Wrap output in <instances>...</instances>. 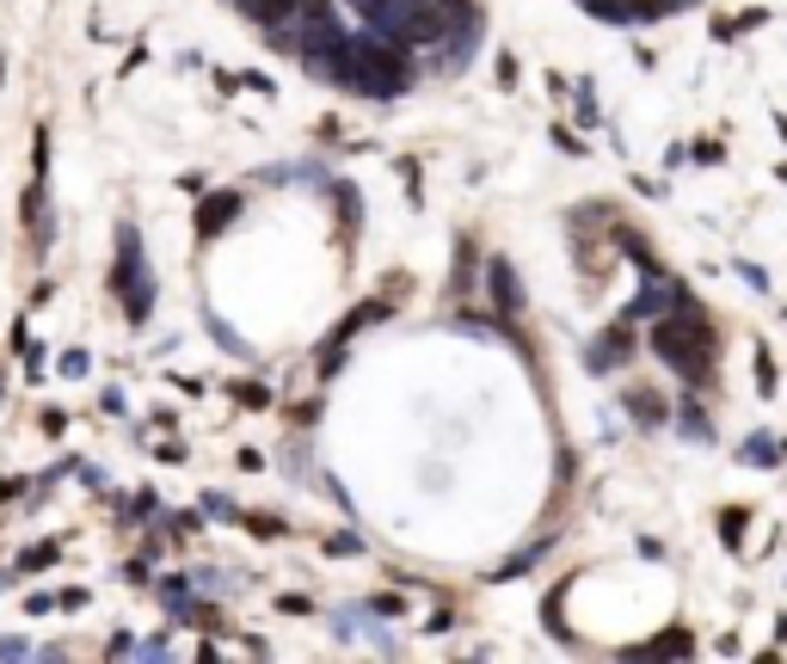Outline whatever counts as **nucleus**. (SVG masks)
Returning <instances> with one entry per match:
<instances>
[{
	"mask_svg": "<svg viewBox=\"0 0 787 664\" xmlns=\"http://www.w3.org/2000/svg\"><path fill=\"white\" fill-rule=\"evenodd\" d=\"M49 560H56V548H49V541H37V548H25V554H19V566L37 572V566H49Z\"/></svg>",
	"mask_w": 787,
	"mask_h": 664,
	"instance_id": "obj_5",
	"label": "nucleus"
},
{
	"mask_svg": "<svg viewBox=\"0 0 787 664\" xmlns=\"http://www.w3.org/2000/svg\"><path fill=\"white\" fill-rule=\"evenodd\" d=\"M486 283H493V302H498V308H505V314H517V308H524V290H517V271H510L505 259H493V265H486Z\"/></svg>",
	"mask_w": 787,
	"mask_h": 664,
	"instance_id": "obj_3",
	"label": "nucleus"
},
{
	"mask_svg": "<svg viewBox=\"0 0 787 664\" xmlns=\"http://www.w3.org/2000/svg\"><path fill=\"white\" fill-rule=\"evenodd\" d=\"M160 603H167L172 616H191V590H185V578H160Z\"/></svg>",
	"mask_w": 787,
	"mask_h": 664,
	"instance_id": "obj_4",
	"label": "nucleus"
},
{
	"mask_svg": "<svg viewBox=\"0 0 787 664\" xmlns=\"http://www.w3.org/2000/svg\"><path fill=\"white\" fill-rule=\"evenodd\" d=\"M63 375H87V351H68L63 357Z\"/></svg>",
	"mask_w": 787,
	"mask_h": 664,
	"instance_id": "obj_9",
	"label": "nucleus"
},
{
	"mask_svg": "<svg viewBox=\"0 0 787 664\" xmlns=\"http://www.w3.org/2000/svg\"><path fill=\"white\" fill-rule=\"evenodd\" d=\"M240 524H247L252 536H283V524L278 517H265V510H252V517H240Z\"/></svg>",
	"mask_w": 787,
	"mask_h": 664,
	"instance_id": "obj_6",
	"label": "nucleus"
},
{
	"mask_svg": "<svg viewBox=\"0 0 787 664\" xmlns=\"http://www.w3.org/2000/svg\"><path fill=\"white\" fill-rule=\"evenodd\" d=\"M247 210V198L240 191H210V198L198 203V240H216V234H228V222Z\"/></svg>",
	"mask_w": 787,
	"mask_h": 664,
	"instance_id": "obj_2",
	"label": "nucleus"
},
{
	"mask_svg": "<svg viewBox=\"0 0 787 664\" xmlns=\"http://www.w3.org/2000/svg\"><path fill=\"white\" fill-rule=\"evenodd\" d=\"M0 80H7V68H0Z\"/></svg>",
	"mask_w": 787,
	"mask_h": 664,
	"instance_id": "obj_10",
	"label": "nucleus"
},
{
	"mask_svg": "<svg viewBox=\"0 0 787 664\" xmlns=\"http://www.w3.org/2000/svg\"><path fill=\"white\" fill-rule=\"evenodd\" d=\"M321 75H333L345 93L401 99L406 87H413V44H401V37H382V32L345 37V44L321 63Z\"/></svg>",
	"mask_w": 787,
	"mask_h": 664,
	"instance_id": "obj_1",
	"label": "nucleus"
},
{
	"mask_svg": "<svg viewBox=\"0 0 787 664\" xmlns=\"http://www.w3.org/2000/svg\"><path fill=\"white\" fill-rule=\"evenodd\" d=\"M370 616H401V597H370Z\"/></svg>",
	"mask_w": 787,
	"mask_h": 664,
	"instance_id": "obj_8",
	"label": "nucleus"
},
{
	"mask_svg": "<svg viewBox=\"0 0 787 664\" xmlns=\"http://www.w3.org/2000/svg\"><path fill=\"white\" fill-rule=\"evenodd\" d=\"M357 548H363L357 536H333V541H326V554H357Z\"/></svg>",
	"mask_w": 787,
	"mask_h": 664,
	"instance_id": "obj_7",
	"label": "nucleus"
}]
</instances>
